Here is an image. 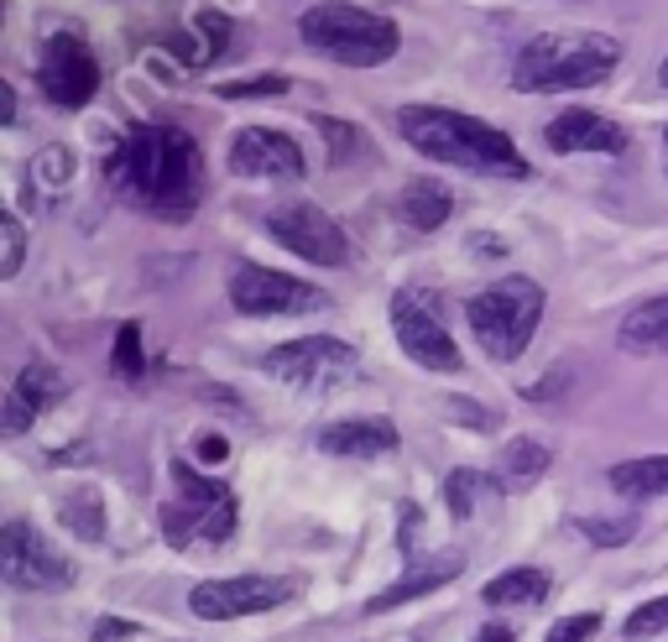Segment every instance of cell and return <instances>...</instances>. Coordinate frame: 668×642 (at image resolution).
Listing matches in <instances>:
<instances>
[{"instance_id":"cell-1","label":"cell","mask_w":668,"mask_h":642,"mask_svg":"<svg viewBox=\"0 0 668 642\" xmlns=\"http://www.w3.org/2000/svg\"><path fill=\"white\" fill-rule=\"evenodd\" d=\"M110 189L157 214V219H189L204 199V152L183 126H136L126 142L110 152Z\"/></svg>"},{"instance_id":"cell-2","label":"cell","mask_w":668,"mask_h":642,"mask_svg":"<svg viewBox=\"0 0 668 642\" xmlns=\"http://www.w3.org/2000/svg\"><path fill=\"white\" fill-rule=\"evenodd\" d=\"M397 131L407 146H418L433 163L465 167V173H491V178H523L527 157L517 152V142L486 126L480 116L450 110V105H403L397 110Z\"/></svg>"},{"instance_id":"cell-3","label":"cell","mask_w":668,"mask_h":642,"mask_svg":"<svg viewBox=\"0 0 668 642\" xmlns=\"http://www.w3.org/2000/svg\"><path fill=\"white\" fill-rule=\"evenodd\" d=\"M621 63V43L606 32H544L533 37L517 63H512V90L517 95H564V90H591L611 79Z\"/></svg>"},{"instance_id":"cell-4","label":"cell","mask_w":668,"mask_h":642,"mask_svg":"<svg viewBox=\"0 0 668 642\" xmlns=\"http://www.w3.org/2000/svg\"><path fill=\"white\" fill-rule=\"evenodd\" d=\"M549 309V293L538 277H497L486 283L465 304V319H470V334L476 345L486 350L491 360H517L527 350V340L538 334V319Z\"/></svg>"},{"instance_id":"cell-5","label":"cell","mask_w":668,"mask_h":642,"mask_svg":"<svg viewBox=\"0 0 668 642\" xmlns=\"http://www.w3.org/2000/svg\"><path fill=\"white\" fill-rule=\"evenodd\" d=\"M298 37L313 52L345 63V69H377V63H386L392 52L403 48L397 26L386 16H371V11L350 5V0H324V5L303 11L298 16Z\"/></svg>"},{"instance_id":"cell-6","label":"cell","mask_w":668,"mask_h":642,"mask_svg":"<svg viewBox=\"0 0 668 642\" xmlns=\"http://www.w3.org/2000/svg\"><path fill=\"white\" fill-rule=\"evenodd\" d=\"M172 480H178V497L163 507V538L172 548L189 544H225L236 533V497L225 480L199 476L193 465H172Z\"/></svg>"},{"instance_id":"cell-7","label":"cell","mask_w":668,"mask_h":642,"mask_svg":"<svg viewBox=\"0 0 668 642\" xmlns=\"http://www.w3.org/2000/svg\"><path fill=\"white\" fill-rule=\"evenodd\" d=\"M266 377L287 381V387H303V392H334L345 381H356L360 356L356 345L334 340V334H303V340H287L277 350H266Z\"/></svg>"},{"instance_id":"cell-8","label":"cell","mask_w":668,"mask_h":642,"mask_svg":"<svg viewBox=\"0 0 668 642\" xmlns=\"http://www.w3.org/2000/svg\"><path fill=\"white\" fill-rule=\"evenodd\" d=\"M392 330H397V345L407 350V360H418L429 371H460V345H454L450 324H444L439 293L403 287L392 298Z\"/></svg>"},{"instance_id":"cell-9","label":"cell","mask_w":668,"mask_h":642,"mask_svg":"<svg viewBox=\"0 0 668 642\" xmlns=\"http://www.w3.org/2000/svg\"><path fill=\"white\" fill-rule=\"evenodd\" d=\"M37 90L58 110H84L99 95V58L79 32H52L43 43V69H37Z\"/></svg>"},{"instance_id":"cell-10","label":"cell","mask_w":668,"mask_h":642,"mask_svg":"<svg viewBox=\"0 0 668 642\" xmlns=\"http://www.w3.org/2000/svg\"><path fill=\"white\" fill-rule=\"evenodd\" d=\"M266 230L272 240L293 251V257H303L313 266H345L350 262V240L339 230V219L324 214L319 204H303V199H293V204H277V210H266Z\"/></svg>"},{"instance_id":"cell-11","label":"cell","mask_w":668,"mask_h":642,"mask_svg":"<svg viewBox=\"0 0 668 642\" xmlns=\"http://www.w3.org/2000/svg\"><path fill=\"white\" fill-rule=\"evenodd\" d=\"M293 595H298V580H287V574H230V580L193 585L189 611L204 621H236L257 617V611H277Z\"/></svg>"},{"instance_id":"cell-12","label":"cell","mask_w":668,"mask_h":642,"mask_svg":"<svg viewBox=\"0 0 668 642\" xmlns=\"http://www.w3.org/2000/svg\"><path fill=\"white\" fill-rule=\"evenodd\" d=\"M230 304L251 319H277V313H309V309H330V293H319L303 277H287L272 266H236L230 277Z\"/></svg>"},{"instance_id":"cell-13","label":"cell","mask_w":668,"mask_h":642,"mask_svg":"<svg viewBox=\"0 0 668 642\" xmlns=\"http://www.w3.org/2000/svg\"><path fill=\"white\" fill-rule=\"evenodd\" d=\"M5 580L16 591H69L73 564L26 523H5Z\"/></svg>"},{"instance_id":"cell-14","label":"cell","mask_w":668,"mask_h":642,"mask_svg":"<svg viewBox=\"0 0 668 642\" xmlns=\"http://www.w3.org/2000/svg\"><path fill=\"white\" fill-rule=\"evenodd\" d=\"M230 173L236 178H303V152L272 126H246L230 142Z\"/></svg>"},{"instance_id":"cell-15","label":"cell","mask_w":668,"mask_h":642,"mask_svg":"<svg viewBox=\"0 0 668 642\" xmlns=\"http://www.w3.org/2000/svg\"><path fill=\"white\" fill-rule=\"evenodd\" d=\"M544 146L559 152V157H580V152H600V157H621L632 136L627 126L606 120L600 110H559V116L544 126Z\"/></svg>"},{"instance_id":"cell-16","label":"cell","mask_w":668,"mask_h":642,"mask_svg":"<svg viewBox=\"0 0 668 642\" xmlns=\"http://www.w3.org/2000/svg\"><path fill=\"white\" fill-rule=\"evenodd\" d=\"M63 392H69V381H63L58 366H48V360H26L22 371H16V381H11V392H5L0 428H5V433H26L43 413H52V407L63 403Z\"/></svg>"},{"instance_id":"cell-17","label":"cell","mask_w":668,"mask_h":642,"mask_svg":"<svg viewBox=\"0 0 668 642\" xmlns=\"http://www.w3.org/2000/svg\"><path fill=\"white\" fill-rule=\"evenodd\" d=\"M397 424L392 418H339L319 428V450L334 460H386L397 454Z\"/></svg>"},{"instance_id":"cell-18","label":"cell","mask_w":668,"mask_h":642,"mask_svg":"<svg viewBox=\"0 0 668 642\" xmlns=\"http://www.w3.org/2000/svg\"><path fill=\"white\" fill-rule=\"evenodd\" d=\"M617 345L627 356H668V293L643 298V304H632L621 313Z\"/></svg>"},{"instance_id":"cell-19","label":"cell","mask_w":668,"mask_h":642,"mask_svg":"<svg viewBox=\"0 0 668 642\" xmlns=\"http://www.w3.org/2000/svg\"><path fill=\"white\" fill-rule=\"evenodd\" d=\"M549 591H553L549 570H538V564H517V570H501L497 580H486L480 601H486V606H501V611H512V606H544Z\"/></svg>"},{"instance_id":"cell-20","label":"cell","mask_w":668,"mask_h":642,"mask_svg":"<svg viewBox=\"0 0 668 642\" xmlns=\"http://www.w3.org/2000/svg\"><path fill=\"white\" fill-rule=\"evenodd\" d=\"M553 465V450L544 444V439H512L506 450H501L497 460V480H501V491H527L533 480H544V471Z\"/></svg>"},{"instance_id":"cell-21","label":"cell","mask_w":668,"mask_h":642,"mask_svg":"<svg viewBox=\"0 0 668 642\" xmlns=\"http://www.w3.org/2000/svg\"><path fill=\"white\" fill-rule=\"evenodd\" d=\"M225 43H230V22H225L219 11H210V5H199V11H193V37H167V48L178 52L189 69L215 63L219 52H225Z\"/></svg>"},{"instance_id":"cell-22","label":"cell","mask_w":668,"mask_h":642,"mask_svg":"<svg viewBox=\"0 0 668 642\" xmlns=\"http://www.w3.org/2000/svg\"><path fill=\"white\" fill-rule=\"evenodd\" d=\"M403 219L418 230V236H429V230H439L444 219L454 214V199H450V189L444 183H433V178H413L403 189Z\"/></svg>"},{"instance_id":"cell-23","label":"cell","mask_w":668,"mask_h":642,"mask_svg":"<svg viewBox=\"0 0 668 642\" xmlns=\"http://www.w3.org/2000/svg\"><path fill=\"white\" fill-rule=\"evenodd\" d=\"M611 486L621 497H668V454H643V460H621L611 465Z\"/></svg>"},{"instance_id":"cell-24","label":"cell","mask_w":668,"mask_h":642,"mask_svg":"<svg viewBox=\"0 0 668 642\" xmlns=\"http://www.w3.org/2000/svg\"><path fill=\"white\" fill-rule=\"evenodd\" d=\"M454 574H460V559H439V564H424V570H407L392 591L371 595L366 611H392V606H403V601H413V595H429V591H439V585H450Z\"/></svg>"},{"instance_id":"cell-25","label":"cell","mask_w":668,"mask_h":642,"mask_svg":"<svg viewBox=\"0 0 668 642\" xmlns=\"http://www.w3.org/2000/svg\"><path fill=\"white\" fill-rule=\"evenodd\" d=\"M486 491H501V480L480 476V471H450V480H444V501H450L454 518H470V512H476V501L486 497Z\"/></svg>"},{"instance_id":"cell-26","label":"cell","mask_w":668,"mask_h":642,"mask_svg":"<svg viewBox=\"0 0 668 642\" xmlns=\"http://www.w3.org/2000/svg\"><path fill=\"white\" fill-rule=\"evenodd\" d=\"M110 371L126 381H136L146 371V356H142V324L136 319H126L116 330V345H110Z\"/></svg>"},{"instance_id":"cell-27","label":"cell","mask_w":668,"mask_h":642,"mask_svg":"<svg viewBox=\"0 0 668 642\" xmlns=\"http://www.w3.org/2000/svg\"><path fill=\"white\" fill-rule=\"evenodd\" d=\"M63 523H69V533H79L84 544H99V538H105V518H99L95 491H73V497L63 501Z\"/></svg>"},{"instance_id":"cell-28","label":"cell","mask_w":668,"mask_h":642,"mask_svg":"<svg viewBox=\"0 0 668 642\" xmlns=\"http://www.w3.org/2000/svg\"><path fill=\"white\" fill-rule=\"evenodd\" d=\"M658 632H668V595H658V601L637 606V611L627 617V627H621V638H627V642L658 638Z\"/></svg>"},{"instance_id":"cell-29","label":"cell","mask_w":668,"mask_h":642,"mask_svg":"<svg viewBox=\"0 0 668 642\" xmlns=\"http://www.w3.org/2000/svg\"><path fill=\"white\" fill-rule=\"evenodd\" d=\"M219 99H266V95H287V73H266V79H230L215 84Z\"/></svg>"},{"instance_id":"cell-30","label":"cell","mask_w":668,"mask_h":642,"mask_svg":"<svg viewBox=\"0 0 668 642\" xmlns=\"http://www.w3.org/2000/svg\"><path fill=\"white\" fill-rule=\"evenodd\" d=\"M574 527H580L591 544H600V548H617V544H627V538L637 533V523H632V518H580Z\"/></svg>"},{"instance_id":"cell-31","label":"cell","mask_w":668,"mask_h":642,"mask_svg":"<svg viewBox=\"0 0 668 642\" xmlns=\"http://www.w3.org/2000/svg\"><path fill=\"white\" fill-rule=\"evenodd\" d=\"M600 627V611H580V617H559L549 627V638L544 642H591Z\"/></svg>"},{"instance_id":"cell-32","label":"cell","mask_w":668,"mask_h":642,"mask_svg":"<svg viewBox=\"0 0 668 642\" xmlns=\"http://www.w3.org/2000/svg\"><path fill=\"white\" fill-rule=\"evenodd\" d=\"M313 126H319V136H324L330 146H339V157H356V152H360V131H350L345 120L313 116Z\"/></svg>"},{"instance_id":"cell-33","label":"cell","mask_w":668,"mask_h":642,"mask_svg":"<svg viewBox=\"0 0 668 642\" xmlns=\"http://www.w3.org/2000/svg\"><path fill=\"white\" fill-rule=\"evenodd\" d=\"M0 236H5V262H0V277H16V272H22V251H26L22 225H16V219H5V225H0Z\"/></svg>"},{"instance_id":"cell-34","label":"cell","mask_w":668,"mask_h":642,"mask_svg":"<svg viewBox=\"0 0 668 642\" xmlns=\"http://www.w3.org/2000/svg\"><path fill=\"white\" fill-rule=\"evenodd\" d=\"M193 454H199L204 465H219V460L230 454V444H225L219 433H199V439H193Z\"/></svg>"},{"instance_id":"cell-35","label":"cell","mask_w":668,"mask_h":642,"mask_svg":"<svg viewBox=\"0 0 668 642\" xmlns=\"http://www.w3.org/2000/svg\"><path fill=\"white\" fill-rule=\"evenodd\" d=\"M136 627L131 621H120V617H105L99 621V632H95V642H120V638H131Z\"/></svg>"},{"instance_id":"cell-36","label":"cell","mask_w":668,"mask_h":642,"mask_svg":"<svg viewBox=\"0 0 668 642\" xmlns=\"http://www.w3.org/2000/svg\"><path fill=\"white\" fill-rule=\"evenodd\" d=\"M476 642H517L512 638V627H501V621H491V627H480Z\"/></svg>"},{"instance_id":"cell-37","label":"cell","mask_w":668,"mask_h":642,"mask_svg":"<svg viewBox=\"0 0 668 642\" xmlns=\"http://www.w3.org/2000/svg\"><path fill=\"white\" fill-rule=\"evenodd\" d=\"M16 116V95H11V84H5V90H0V120H11Z\"/></svg>"},{"instance_id":"cell-38","label":"cell","mask_w":668,"mask_h":642,"mask_svg":"<svg viewBox=\"0 0 668 642\" xmlns=\"http://www.w3.org/2000/svg\"><path fill=\"white\" fill-rule=\"evenodd\" d=\"M658 79H664V90H668V58H664V63H658Z\"/></svg>"},{"instance_id":"cell-39","label":"cell","mask_w":668,"mask_h":642,"mask_svg":"<svg viewBox=\"0 0 668 642\" xmlns=\"http://www.w3.org/2000/svg\"><path fill=\"white\" fill-rule=\"evenodd\" d=\"M664 173H668V163H664Z\"/></svg>"}]
</instances>
